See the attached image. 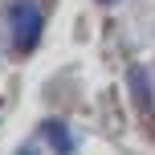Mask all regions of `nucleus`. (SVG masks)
I'll list each match as a JSON object with an SVG mask.
<instances>
[{"label": "nucleus", "instance_id": "nucleus-3", "mask_svg": "<svg viewBox=\"0 0 155 155\" xmlns=\"http://www.w3.org/2000/svg\"><path fill=\"white\" fill-rule=\"evenodd\" d=\"M131 90H135V102H139V114L155 123V102H151V90H147V74L143 70H131Z\"/></svg>", "mask_w": 155, "mask_h": 155}, {"label": "nucleus", "instance_id": "nucleus-2", "mask_svg": "<svg viewBox=\"0 0 155 155\" xmlns=\"http://www.w3.org/2000/svg\"><path fill=\"white\" fill-rule=\"evenodd\" d=\"M41 135L49 139V147H53L57 155H70V151H74V135L65 131L61 118H45V123H41Z\"/></svg>", "mask_w": 155, "mask_h": 155}, {"label": "nucleus", "instance_id": "nucleus-1", "mask_svg": "<svg viewBox=\"0 0 155 155\" xmlns=\"http://www.w3.org/2000/svg\"><path fill=\"white\" fill-rule=\"evenodd\" d=\"M8 25H12V45H16V53H29V49L37 45L41 29H45V12H41V4L16 0V4L8 8Z\"/></svg>", "mask_w": 155, "mask_h": 155}, {"label": "nucleus", "instance_id": "nucleus-4", "mask_svg": "<svg viewBox=\"0 0 155 155\" xmlns=\"http://www.w3.org/2000/svg\"><path fill=\"white\" fill-rule=\"evenodd\" d=\"M106 4H114V0H106Z\"/></svg>", "mask_w": 155, "mask_h": 155}]
</instances>
